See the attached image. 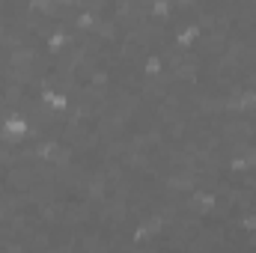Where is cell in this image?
Masks as SVG:
<instances>
[{
  "mask_svg": "<svg viewBox=\"0 0 256 253\" xmlns=\"http://www.w3.org/2000/svg\"><path fill=\"white\" fill-rule=\"evenodd\" d=\"M0 131H3V137H9V140H15V143H21V140H27L30 137V120L24 116V114H6L3 116V122H0Z\"/></svg>",
  "mask_w": 256,
  "mask_h": 253,
  "instance_id": "1",
  "label": "cell"
},
{
  "mask_svg": "<svg viewBox=\"0 0 256 253\" xmlns=\"http://www.w3.org/2000/svg\"><path fill=\"white\" fill-rule=\"evenodd\" d=\"M254 149H256V143H254Z\"/></svg>",
  "mask_w": 256,
  "mask_h": 253,
  "instance_id": "3",
  "label": "cell"
},
{
  "mask_svg": "<svg viewBox=\"0 0 256 253\" xmlns=\"http://www.w3.org/2000/svg\"><path fill=\"white\" fill-rule=\"evenodd\" d=\"M6 68H9V66H6ZM36 98H39V104H42L45 110H51V114H66V110H68V104H72V102H68V96L60 92V90H42Z\"/></svg>",
  "mask_w": 256,
  "mask_h": 253,
  "instance_id": "2",
  "label": "cell"
}]
</instances>
